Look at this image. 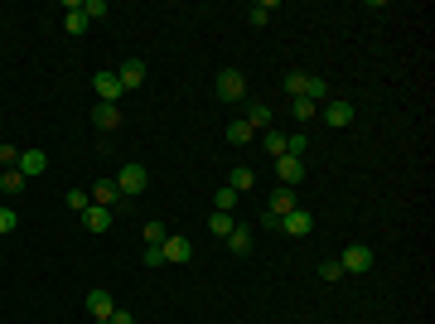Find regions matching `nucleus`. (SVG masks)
Instances as JSON below:
<instances>
[{"label": "nucleus", "instance_id": "obj_14", "mask_svg": "<svg viewBox=\"0 0 435 324\" xmlns=\"http://www.w3.org/2000/svg\"><path fill=\"white\" fill-rule=\"evenodd\" d=\"M87 25H92V20L82 15V0H68V5H63V29H68V34H87Z\"/></svg>", "mask_w": 435, "mask_h": 324}, {"label": "nucleus", "instance_id": "obj_30", "mask_svg": "<svg viewBox=\"0 0 435 324\" xmlns=\"http://www.w3.org/2000/svg\"><path fill=\"white\" fill-rule=\"evenodd\" d=\"M290 111H295V121H305V126L315 121V102H310V97H295V102H290Z\"/></svg>", "mask_w": 435, "mask_h": 324}, {"label": "nucleus", "instance_id": "obj_13", "mask_svg": "<svg viewBox=\"0 0 435 324\" xmlns=\"http://www.w3.org/2000/svg\"><path fill=\"white\" fill-rule=\"evenodd\" d=\"M92 126H97V131H121V107L97 102V111H92Z\"/></svg>", "mask_w": 435, "mask_h": 324}, {"label": "nucleus", "instance_id": "obj_34", "mask_svg": "<svg viewBox=\"0 0 435 324\" xmlns=\"http://www.w3.org/2000/svg\"><path fill=\"white\" fill-rule=\"evenodd\" d=\"M320 281H344V267L339 262H320Z\"/></svg>", "mask_w": 435, "mask_h": 324}, {"label": "nucleus", "instance_id": "obj_18", "mask_svg": "<svg viewBox=\"0 0 435 324\" xmlns=\"http://www.w3.org/2000/svg\"><path fill=\"white\" fill-rule=\"evenodd\" d=\"M222 242L232 247V257H247V252H252V228H242V223H237V228H232Z\"/></svg>", "mask_w": 435, "mask_h": 324}, {"label": "nucleus", "instance_id": "obj_1", "mask_svg": "<svg viewBox=\"0 0 435 324\" xmlns=\"http://www.w3.org/2000/svg\"><path fill=\"white\" fill-rule=\"evenodd\" d=\"M145 184H150V174H145V164H121L116 169V194L121 199H136V194H145Z\"/></svg>", "mask_w": 435, "mask_h": 324}, {"label": "nucleus", "instance_id": "obj_3", "mask_svg": "<svg viewBox=\"0 0 435 324\" xmlns=\"http://www.w3.org/2000/svg\"><path fill=\"white\" fill-rule=\"evenodd\" d=\"M92 92H97V102H111V107H116L126 87L116 78V68H97V73H92Z\"/></svg>", "mask_w": 435, "mask_h": 324}, {"label": "nucleus", "instance_id": "obj_15", "mask_svg": "<svg viewBox=\"0 0 435 324\" xmlns=\"http://www.w3.org/2000/svg\"><path fill=\"white\" fill-rule=\"evenodd\" d=\"M354 121V102H344V97H334L324 107V126H349Z\"/></svg>", "mask_w": 435, "mask_h": 324}, {"label": "nucleus", "instance_id": "obj_16", "mask_svg": "<svg viewBox=\"0 0 435 324\" xmlns=\"http://www.w3.org/2000/svg\"><path fill=\"white\" fill-rule=\"evenodd\" d=\"M87 194H92V203H97V208H111V203L121 199V194H116V179H97Z\"/></svg>", "mask_w": 435, "mask_h": 324}, {"label": "nucleus", "instance_id": "obj_4", "mask_svg": "<svg viewBox=\"0 0 435 324\" xmlns=\"http://www.w3.org/2000/svg\"><path fill=\"white\" fill-rule=\"evenodd\" d=\"M373 262H378L373 247H344V257H339L344 276H363V271H373Z\"/></svg>", "mask_w": 435, "mask_h": 324}, {"label": "nucleus", "instance_id": "obj_12", "mask_svg": "<svg viewBox=\"0 0 435 324\" xmlns=\"http://www.w3.org/2000/svg\"><path fill=\"white\" fill-rule=\"evenodd\" d=\"M15 169H20L25 179H39V174L49 169V155H44V150H20V164H15Z\"/></svg>", "mask_w": 435, "mask_h": 324}, {"label": "nucleus", "instance_id": "obj_24", "mask_svg": "<svg viewBox=\"0 0 435 324\" xmlns=\"http://www.w3.org/2000/svg\"><path fill=\"white\" fill-rule=\"evenodd\" d=\"M261 145H266V155H271V160L286 155V135H281V131H261Z\"/></svg>", "mask_w": 435, "mask_h": 324}, {"label": "nucleus", "instance_id": "obj_19", "mask_svg": "<svg viewBox=\"0 0 435 324\" xmlns=\"http://www.w3.org/2000/svg\"><path fill=\"white\" fill-rule=\"evenodd\" d=\"M271 15H276V0H256V5H247V20H252L256 29L271 25Z\"/></svg>", "mask_w": 435, "mask_h": 324}, {"label": "nucleus", "instance_id": "obj_2", "mask_svg": "<svg viewBox=\"0 0 435 324\" xmlns=\"http://www.w3.org/2000/svg\"><path fill=\"white\" fill-rule=\"evenodd\" d=\"M213 92L222 97V102H247V78L237 73V68H222L213 78Z\"/></svg>", "mask_w": 435, "mask_h": 324}, {"label": "nucleus", "instance_id": "obj_32", "mask_svg": "<svg viewBox=\"0 0 435 324\" xmlns=\"http://www.w3.org/2000/svg\"><path fill=\"white\" fill-rule=\"evenodd\" d=\"M286 92H290V102L305 97V73H286Z\"/></svg>", "mask_w": 435, "mask_h": 324}, {"label": "nucleus", "instance_id": "obj_29", "mask_svg": "<svg viewBox=\"0 0 435 324\" xmlns=\"http://www.w3.org/2000/svg\"><path fill=\"white\" fill-rule=\"evenodd\" d=\"M68 208H73V213H87V208H92V194H87V189H68Z\"/></svg>", "mask_w": 435, "mask_h": 324}, {"label": "nucleus", "instance_id": "obj_31", "mask_svg": "<svg viewBox=\"0 0 435 324\" xmlns=\"http://www.w3.org/2000/svg\"><path fill=\"white\" fill-rule=\"evenodd\" d=\"M15 228H20V213H15V208H0V238H10Z\"/></svg>", "mask_w": 435, "mask_h": 324}, {"label": "nucleus", "instance_id": "obj_8", "mask_svg": "<svg viewBox=\"0 0 435 324\" xmlns=\"http://www.w3.org/2000/svg\"><path fill=\"white\" fill-rule=\"evenodd\" d=\"M160 252H164V262H174V267H184V262H189V257H193V242H189V238H179V233H169Z\"/></svg>", "mask_w": 435, "mask_h": 324}, {"label": "nucleus", "instance_id": "obj_23", "mask_svg": "<svg viewBox=\"0 0 435 324\" xmlns=\"http://www.w3.org/2000/svg\"><path fill=\"white\" fill-rule=\"evenodd\" d=\"M305 97H310V102H320V97H329V82L320 78V73H305Z\"/></svg>", "mask_w": 435, "mask_h": 324}, {"label": "nucleus", "instance_id": "obj_36", "mask_svg": "<svg viewBox=\"0 0 435 324\" xmlns=\"http://www.w3.org/2000/svg\"><path fill=\"white\" fill-rule=\"evenodd\" d=\"M107 324H136V315H131V310H121V305H116V310H111V320Z\"/></svg>", "mask_w": 435, "mask_h": 324}, {"label": "nucleus", "instance_id": "obj_37", "mask_svg": "<svg viewBox=\"0 0 435 324\" xmlns=\"http://www.w3.org/2000/svg\"><path fill=\"white\" fill-rule=\"evenodd\" d=\"M145 267H164V252H160V247H145Z\"/></svg>", "mask_w": 435, "mask_h": 324}, {"label": "nucleus", "instance_id": "obj_27", "mask_svg": "<svg viewBox=\"0 0 435 324\" xmlns=\"http://www.w3.org/2000/svg\"><path fill=\"white\" fill-rule=\"evenodd\" d=\"M252 184H256V174H252V169H247V164H237V169H232V184H227V189H237V194H247V189H252Z\"/></svg>", "mask_w": 435, "mask_h": 324}, {"label": "nucleus", "instance_id": "obj_5", "mask_svg": "<svg viewBox=\"0 0 435 324\" xmlns=\"http://www.w3.org/2000/svg\"><path fill=\"white\" fill-rule=\"evenodd\" d=\"M295 208H300L295 189H286V184H281V189L271 194V203H266V213H261V218H266V223H281V218H286V213H295Z\"/></svg>", "mask_w": 435, "mask_h": 324}, {"label": "nucleus", "instance_id": "obj_33", "mask_svg": "<svg viewBox=\"0 0 435 324\" xmlns=\"http://www.w3.org/2000/svg\"><path fill=\"white\" fill-rule=\"evenodd\" d=\"M82 15H87V20H102V15H107V0H82Z\"/></svg>", "mask_w": 435, "mask_h": 324}, {"label": "nucleus", "instance_id": "obj_21", "mask_svg": "<svg viewBox=\"0 0 435 324\" xmlns=\"http://www.w3.org/2000/svg\"><path fill=\"white\" fill-rule=\"evenodd\" d=\"M252 126H247V116H232V121H227V140H232V145H247V140H252Z\"/></svg>", "mask_w": 435, "mask_h": 324}, {"label": "nucleus", "instance_id": "obj_10", "mask_svg": "<svg viewBox=\"0 0 435 324\" xmlns=\"http://www.w3.org/2000/svg\"><path fill=\"white\" fill-rule=\"evenodd\" d=\"M305 169H310V164L295 160V155H281V160H276V174H281V184H286V189H295L300 179H305Z\"/></svg>", "mask_w": 435, "mask_h": 324}, {"label": "nucleus", "instance_id": "obj_11", "mask_svg": "<svg viewBox=\"0 0 435 324\" xmlns=\"http://www.w3.org/2000/svg\"><path fill=\"white\" fill-rule=\"evenodd\" d=\"M247 126L261 135V131H276V116H271V107L266 102H247Z\"/></svg>", "mask_w": 435, "mask_h": 324}, {"label": "nucleus", "instance_id": "obj_25", "mask_svg": "<svg viewBox=\"0 0 435 324\" xmlns=\"http://www.w3.org/2000/svg\"><path fill=\"white\" fill-rule=\"evenodd\" d=\"M232 228H237V223H232V213H208V233H213V238H227Z\"/></svg>", "mask_w": 435, "mask_h": 324}, {"label": "nucleus", "instance_id": "obj_28", "mask_svg": "<svg viewBox=\"0 0 435 324\" xmlns=\"http://www.w3.org/2000/svg\"><path fill=\"white\" fill-rule=\"evenodd\" d=\"M164 238H169V228H164L160 218H155V223H145V247H164Z\"/></svg>", "mask_w": 435, "mask_h": 324}, {"label": "nucleus", "instance_id": "obj_20", "mask_svg": "<svg viewBox=\"0 0 435 324\" xmlns=\"http://www.w3.org/2000/svg\"><path fill=\"white\" fill-rule=\"evenodd\" d=\"M0 194L20 199V194H25V174H20V169H0Z\"/></svg>", "mask_w": 435, "mask_h": 324}, {"label": "nucleus", "instance_id": "obj_22", "mask_svg": "<svg viewBox=\"0 0 435 324\" xmlns=\"http://www.w3.org/2000/svg\"><path fill=\"white\" fill-rule=\"evenodd\" d=\"M237 199H242V194H237V189H227V184H222V189L213 194V213H232V208H237Z\"/></svg>", "mask_w": 435, "mask_h": 324}, {"label": "nucleus", "instance_id": "obj_9", "mask_svg": "<svg viewBox=\"0 0 435 324\" xmlns=\"http://www.w3.org/2000/svg\"><path fill=\"white\" fill-rule=\"evenodd\" d=\"M116 78H121V87H126V92H136L140 82H145V58H121Z\"/></svg>", "mask_w": 435, "mask_h": 324}, {"label": "nucleus", "instance_id": "obj_35", "mask_svg": "<svg viewBox=\"0 0 435 324\" xmlns=\"http://www.w3.org/2000/svg\"><path fill=\"white\" fill-rule=\"evenodd\" d=\"M0 164L15 169V164H20V150H15V145H0Z\"/></svg>", "mask_w": 435, "mask_h": 324}, {"label": "nucleus", "instance_id": "obj_17", "mask_svg": "<svg viewBox=\"0 0 435 324\" xmlns=\"http://www.w3.org/2000/svg\"><path fill=\"white\" fill-rule=\"evenodd\" d=\"M82 228H87V233H107L111 228V208H97V203H92V208L82 213Z\"/></svg>", "mask_w": 435, "mask_h": 324}, {"label": "nucleus", "instance_id": "obj_26", "mask_svg": "<svg viewBox=\"0 0 435 324\" xmlns=\"http://www.w3.org/2000/svg\"><path fill=\"white\" fill-rule=\"evenodd\" d=\"M305 150H310V135H305V131L286 135V155H295V160H305Z\"/></svg>", "mask_w": 435, "mask_h": 324}, {"label": "nucleus", "instance_id": "obj_7", "mask_svg": "<svg viewBox=\"0 0 435 324\" xmlns=\"http://www.w3.org/2000/svg\"><path fill=\"white\" fill-rule=\"evenodd\" d=\"M111 310H116L111 291H102V286H97V291H87V315H92L97 324H107V320H111Z\"/></svg>", "mask_w": 435, "mask_h": 324}, {"label": "nucleus", "instance_id": "obj_6", "mask_svg": "<svg viewBox=\"0 0 435 324\" xmlns=\"http://www.w3.org/2000/svg\"><path fill=\"white\" fill-rule=\"evenodd\" d=\"M286 238H310V228H315V218H310V208H295V213H286L281 223H276Z\"/></svg>", "mask_w": 435, "mask_h": 324}]
</instances>
